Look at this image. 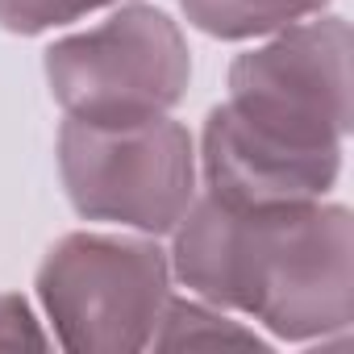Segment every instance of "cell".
Here are the masks:
<instances>
[{"mask_svg": "<svg viewBox=\"0 0 354 354\" xmlns=\"http://www.w3.org/2000/svg\"><path fill=\"white\" fill-rule=\"evenodd\" d=\"M184 5L209 34L242 38V34H259L279 21H292L296 13L321 5V0H184Z\"/></svg>", "mask_w": 354, "mask_h": 354, "instance_id": "1", "label": "cell"}, {"mask_svg": "<svg viewBox=\"0 0 354 354\" xmlns=\"http://www.w3.org/2000/svg\"><path fill=\"white\" fill-rule=\"evenodd\" d=\"M100 5H104V0H100Z\"/></svg>", "mask_w": 354, "mask_h": 354, "instance_id": "2", "label": "cell"}]
</instances>
